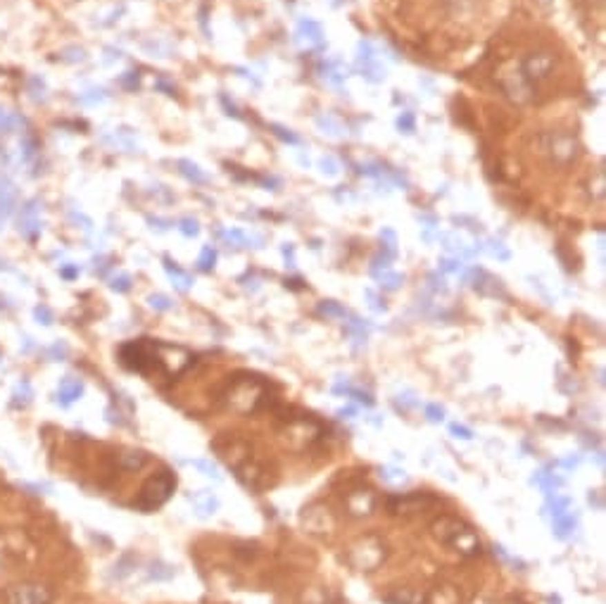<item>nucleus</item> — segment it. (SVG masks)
Segmentation results:
<instances>
[{
    "label": "nucleus",
    "mask_w": 606,
    "mask_h": 604,
    "mask_svg": "<svg viewBox=\"0 0 606 604\" xmlns=\"http://www.w3.org/2000/svg\"><path fill=\"white\" fill-rule=\"evenodd\" d=\"M12 205H14V188L12 184L5 181V188H0V226L12 215Z\"/></svg>",
    "instance_id": "obj_32"
},
{
    "label": "nucleus",
    "mask_w": 606,
    "mask_h": 604,
    "mask_svg": "<svg viewBox=\"0 0 606 604\" xmlns=\"http://www.w3.org/2000/svg\"><path fill=\"white\" fill-rule=\"evenodd\" d=\"M179 231L184 233L186 238H195L197 233H200V224H197L195 219L186 217V219H181V222H179Z\"/></svg>",
    "instance_id": "obj_47"
},
{
    "label": "nucleus",
    "mask_w": 606,
    "mask_h": 604,
    "mask_svg": "<svg viewBox=\"0 0 606 604\" xmlns=\"http://www.w3.org/2000/svg\"><path fill=\"white\" fill-rule=\"evenodd\" d=\"M222 103H224V108L228 110V115H233V117H240V115H238V110H235V105H233V103H228V98H226V95H222Z\"/></svg>",
    "instance_id": "obj_60"
},
{
    "label": "nucleus",
    "mask_w": 606,
    "mask_h": 604,
    "mask_svg": "<svg viewBox=\"0 0 606 604\" xmlns=\"http://www.w3.org/2000/svg\"><path fill=\"white\" fill-rule=\"evenodd\" d=\"M482 250H487V253H490L492 257L500 260V262H507L509 257H511L509 248L502 243V240H497V238H487V240H485V245H482Z\"/></svg>",
    "instance_id": "obj_38"
},
{
    "label": "nucleus",
    "mask_w": 606,
    "mask_h": 604,
    "mask_svg": "<svg viewBox=\"0 0 606 604\" xmlns=\"http://www.w3.org/2000/svg\"><path fill=\"white\" fill-rule=\"evenodd\" d=\"M319 314H321V317H329V319H347V317H350V312H347L342 304H338L333 300L319 302Z\"/></svg>",
    "instance_id": "obj_37"
},
{
    "label": "nucleus",
    "mask_w": 606,
    "mask_h": 604,
    "mask_svg": "<svg viewBox=\"0 0 606 604\" xmlns=\"http://www.w3.org/2000/svg\"><path fill=\"white\" fill-rule=\"evenodd\" d=\"M319 438V426L312 419H286L281 429V440L293 450H304Z\"/></svg>",
    "instance_id": "obj_9"
},
{
    "label": "nucleus",
    "mask_w": 606,
    "mask_h": 604,
    "mask_svg": "<svg viewBox=\"0 0 606 604\" xmlns=\"http://www.w3.org/2000/svg\"><path fill=\"white\" fill-rule=\"evenodd\" d=\"M224 243L228 248H262V236H255V233H248L243 228H228V231H219Z\"/></svg>",
    "instance_id": "obj_19"
},
{
    "label": "nucleus",
    "mask_w": 606,
    "mask_h": 604,
    "mask_svg": "<svg viewBox=\"0 0 606 604\" xmlns=\"http://www.w3.org/2000/svg\"><path fill=\"white\" fill-rule=\"evenodd\" d=\"M545 512L551 518L566 514V512H571V497L559 495L556 490H554V493H547V507H545Z\"/></svg>",
    "instance_id": "obj_29"
},
{
    "label": "nucleus",
    "mask_w": 606,
    "mask_h": 604,
    "mask_svg": "<svg viewBox=\"0 0 606 604\" xmlns=\"http://www.w3.org/2000/svg\"><path fill=\"white\" fill-rule=\"evenodd\" d=\"M426 592L411 590V587H395V590L385 592L383 600L388 604H426Z\"/></svg>",
    "instance_id": "obj_21"
},
{
    "label": "nucleus",
    "mask_w": 606,
    "mask_h": 604,
    "mask_svg": "<svg viewBox=\"0 0 606 604\" xmlns=\"http://www.w3.org/2000/svg\"><path fill=\"white\" fill-rule=\"evenodd\" d=\"M357 72L371 84L385 81V74H388V69H385L383 60H380L378 48L373 46L371 41H359V46H357Z\"/></svg>",
    "instance_id": "obj_7"
},
{
    "label": "nucleus",
    "mask_w": 606,
    "mask_h": 604,
    "mask_svg": "<svg viewBox=\"0 0 606 604\" xmlns=\"http://www.w3.org/2000/svg\"><path fill=\"white\" fill-rule=\"evenodd\" d=\"M119 362L128 371L148 373L157 367V340L138 338L119 347Z\"/></svg>",
    "instance_id": "obj_5"
},
{
    "label": "nucleus",
    "mask_w": 606,
    "mask_h": 604,
    "mask_svg": "<svg viewBox=\"0 0 606 604\" xmlns=\"http://www.w3.org/2000/svg\"><path fill=\"white\" fill-rule=\"evenodd\" d=\"M295 41H297L302 48H316V50H321V48L326 46V39H324V29H321L319 22H314V19H300L297 22V31H295Z\"/></svg>",
    "instance_id": "obj_15"
},
{
    "label": "nucleus",
    "mask_w": 606,
    "mask_h": 604,
    "mask_svg": "<svg viewBox=\"0 0 606 604\" xmlns=\"http://www.w3.org/2000/svg\"><path fill=\"white\" fill-rule=\"evenodd\" d=\"M449 431H452L454 438H461V440H471V438H473V431L466 429V426H461V424H452L449 426Z\"/></svg>",
    "instance_id": "obj_57"
},
{
    "label": "nucleus",
    "mask_w": 606,
    "mask_h": 604,
    "mask_svg": "<svg viewBox=\"0 0 606 604\" xmlns=\"http://www.w3.org/2000/svg\"><path fill=\"white\" fill-rule=\"evenodd\" d=\"M188 500H190L193 509L197 512V516H200V518L214 516V514H217V509H219V500H217V495H214L212 490H197V493H193Z\"/></svg>",
    "instance_id": "obj_20"
},
{
    "label": "nucleus",
    "mask_w": 606,
    "mask_h": 604,
    "mask_svg": "<svg viewBox=\"0 0 606 604\" xmlns=\"http://www.w3.org/2000/svg\"><path fill=\"white\" fill-rule=\"evenodd\" d=\"M357 414V409L355 407H345V409H340L338 411V416H342V419H352V416Z\"/></svg>",
    "instance_id": "obj_62"
},
{
    "label": "nucleus",
    "mask_w": 606,
    "mask_h": 604,
    "mask_svg": "<svg viewBox=\"0 0 606 604\" xmlns=\"http://www.w3.org/2000/svg\"><path fill=\"white\" fill-rule=\"evenodd\" d=\"M195 357L190 355L186 347L181 345H167V343H157V367L164 369V373L171 378L181 376V373L188 369Z\"/></svg>",
    "instance_id": "obj_10"
},
{
    "label": "nucleus",
    "mask_w": 606,
    "mask_h": 604,
    "mask_svg": "<svg viewBox=\"0 0 606 604\" xmlns=\"http://www.w3.org/2000/svg\"><path fill=\"white\" fill-rule=\"evenodd\" d=\"M164 269H167L169 279L174 281L176 291H181V293H188L190 288H193V276L188 274V271L179 269V266H176L174 262H171L169 257H164Z\"/></svg>",
    "instance_id": "obj_26"
},
{
    "label": "nucleus",
    "mask_w": 606,
    "mask_h": 604,
    "mask_svg": "<svg viewBox=\"0 0 606 604\" xmlns=\"http://www.w3.org/2000/svg\"><path fill=\"white\" fill-rule=\"evenodd\" d=\"M302 526L314 536H329L335 528V518L326 505H309L302 512Z\"/></svg>",
    "instance_id": "obj_13"
},
{
    "label": "nucleus",
    "mask_w": 606,
    "mask_h": 604,
    "mask_svg": "<svg viewBox=\"0 0 606 604\" xmlns=\"http://www.w3.org/2000/svg\"><path fill=\"white\" fill-rule=\"evenodd\" d=\"M110 288H112V291H117V293H126V291H131V276H128V274H117V276H112V279H110Z\"/></svg>",
    "instance_id": "obj_48"
},
{
    "label": "nucleus",
    "mask_w": 606,
    "mask_h": 604,
    "mask_svg": "<svg viewBox=\"0 0 606 604\" xmlns=\"http://www.w3.org/2000/svg\"><path fill=\"white\" fill-rule=\"evenodd\" d=\"M551 528H554V536L566 540L573 536V531L578 528V514H573V512H566V514L551 518Z\"/></svg>",
    "instance_id": "obj_27"
},
{
    "label": "nucleus",
    "mask_w": 606,
    "mask_h": 604,
    "mask_svg": "<svg viewBox=\"0 0 606 604\" xmlns=\"http://www.w3.org/2000/svg\"><path fill=\"white\" fill-rule=\"evenodd\" d=\"M10 124H12V121H10V117L5 115L3 110H0V131H8V129H10Z\"/></svg>",
    "instance_id": "obj_61"
},
{
    "label": "nucleus",
    "mask_w": 606,
    "mask_h": 604,
    "mask_svg": "<svg viewBox=\"0 0 606 604\" xmlns=\"http://www.w3.org/2000/svg\"><path fill=\"white\" fill-rule=\"evenodd\" d=\"M214 264H217V250H214L212 245H205V248H202V253H200V257H197V269L209 274V271L214 269Z\"/></svg>",
    "instance_id": "obj_39"
},
{
    "label": "nucleus",
    "mask_w": 606,
    "mask_h": 604,
    "mask_svg": "<svg viewBox=\"0 0 606 604\" xmlns=\"http://www.w3.org/2000/svg\"><path fill=\"white\" fill-rule=\"evenodd\" d=\"M176 488V476L169 471V469H162L159 474L150 476V478L143 483L141 493H138L136 507L141 512H153L157 507H162L164 502L169 500L171 493Z\"/></svg>",
    "instance_id": "obj_4"
},
{
    "label": "nucleus",
    "mask_w": 606,
    "mask_h": 604,
    "mask_svg": "<svg viewBox=\"0 0 606 604\" xmlns=\"http://www.w3.org/2000/svg\"><path fill=\"white\" fill-rule=\"evenodd\" d=\"M319 72H321V79H324L326 84H331V86H342L345 79L350 77V67L342 60H338V57H331V60L321 62Z\"/></svg>",
    "instance_id": "obj_17"
},
{
    "label": "nucleus",
    "mask_w": 606,
    "mask_h": 604,
    "mask_svg": "<svg viewBox=\"0 0 606 604\" xmlns=\"http://www.w3.org/2000/svg\"><path fill=\"white\" fill-rule=\"evenodd\" d=\"M380 240H383V253L395 260V255H398V236H395L393 228H383V231H380Z\"/></svg>",
    "instance_id": "obj_40"
},
{
    "label": "nucleus",
    "mask_w": 606,
    "mask_h": 604,
    "mask_svg": "<svg viewBox=\"0 0 606 604\" xmlns=\"http://www.w3.org/2000/svg\"><path fill=\"white\" fill-rule=\"evenodd\" d=\"M179 172L184 174L188 181H193V184H207V181H209V174L202 172L200 164L190 162V159H181V162H179Z\"/></svg>",
    "instance_id": "obj_30"
},
{
    "label": "nucleus",
    "mask_w": 606,
    "mask_h": 604,
    "mask_svg": "<svg viewBox=\"0 0 606 604\" xmlns=\"http://www.w3.org/2000/svg\"><path fill=\"white\" fill-rule=\"evenodd\" d=\"M414 126H416V119H414V115H411V112H402V115L398 117V129L402 133H411V131H414Z\"/></svg>",
    "instance_id": "obj_51"
},
{
    "label": "nucleus",
    "mask_w": 606,
    "mask_h": 604,
    "mask_svg": "<svg viewBox=\"0 0 606 604\" xmlns=\"http://www.w3.org/2000/svg\"><path fill=\"white\" fill-rule=\"evenodd\" d=\"M193 467L195 469H200L202 474L207 476V478H212V480H222V474H219V469H217V464L214 462H207V459H193Z\"/></svg>",
    "instance_id": "obj_41"
},
{
    "label": "nucleus",
    "mask_w": 606,
    "mask_h": 604,
    "mask_svg": "<svg viewBox=\"0 0 606 604\" xmlns=\"http://www.w3.org/2000/svg\"><path fill=\"white\" fill-rule=\"evenodd\" d=\"M136 564H138V557L133 552H126V554H121V559L117 561L115 566H112V578H117V581H121V578H126L128 574H131L133 569H136Z\"/></svg>",
    "instance_id": "obj_31"
},
{
    "label": "nucleus",
    "mask_w": 606,
    "mask_h": 604,
    "mask_svg": "<svg viewBox=\"0 0 606 604\" xmlns=\"http://www.w3.org/2000/svg\"><path fill=\"white\" fill-rule=\"evenodd\" d=\"M81 395H84L81 378L64 376L60 386H57V405H60V407H69V405H74L77 400H81Z\"/></svg>",
    "instance_id": "obj_18"
},
{
    "label": "nucleus",
    "mask_w": 606,
    "mask_h": 604,
    "mask_svg": "<svg viewBox=\"0 0 606 604\" xmlns=\"http://www.w3.org/2000/svg\"><path fill=\"white\" fill-rule=\"evenodd\" d=\"M438 238H440V243H442V248L447 250V253H452L454 257L464 260V257H473V255H476V250L469 248V245H466V240L461 236H457V233H440Z\"/></svg>",
    "instance_id": "obj_22"
},
{
    "label": "nucleus",
    "mask_w": 606,
    "mask_h": 604,
    "mask_svg": "<svg viewBox=\"0 0 606 604\" xmlns=\"http://www.w3.org/2000/svg\"><path fill=\"white\" fill-rule=\"evenodd\" d=\"M271 131H273V136L281 138L283 143H291V146H297L300 143L297 133H293L291 129H286V126H281V124H271Z\"/></svg>",
    "instance_id": "obj_46"
},
{
    "label": "nucleus",
    "mask_w": 606,
    "mask_h": 604,
    "mask_svg": "<svg viewBox=\"0 0 606 604\" xmlns=\"http://www.w3.org/2000/svg\"><path fill=\"white\" fill-rule=\"evenodd\" d=\"M60 274L64 276V279H74V276H79V269H77V266H64Z\"/></svg>",
    "instance_id": "obj_59"
},
{
    "label": "nucleus",
    "mask_w": 606,
    "mask_h": 604,
    "mask_svg": "<svg viewBox=\"0 0 606 604\" xmlns=\"http://www.w3.org/2000/svg\"><path fill=\"white\" fill-rule=\"evenodd\" d=\"M418 222H421V224H423V228H426L423 238L431 240V231H436V228H438V219H436V217H428V215H418Z\"/></svg>",
    "instance_id": "obj_54"
},
{
    "label": "nucleus",
    "mask_w": 606,
    "mask_h": 604,
    "mask_svg": "<svg viewBox=\"0 0 606 604\" xmlns=\"http://www.w3.org/2000/svg\"><path fill=\"white\" fill-rule=\"evenodd\" d=\"M319 167H321V174H324V176H338V174H340V162H338L335 157H331V155H326V157L319 159Z\"/></svg>",
    "instance_id": "obj_44"
},
{
    "label": "nucleus",
    "mask_w": 606,
    "mask_h": 604,
    "mask_svg": "<svg viewBox=\"0 0 606 604\" xmlns=\"http://www.w3.org/2000/svg\"><path fill=\"white\" fill-rule=\"evenodd\" d=\"M67 355H69V347L64 345V343H55L50 347V350H48V357H50L52 362H62V360H67Z\"/></svg>",
    "instance_id": "obj_52"
},
{
    "label": "nucleus",
    "mask_w": 606,
    "mask_h": 604,
    "mask_svg": "<svg viewBox=\"0 0 606 604\" xmlns=\"http://www.w3.org/2000/svg\"><path fill=\"white\" fill-rule=\"evenodd\" d=\"M426 602H431V604H459L461 597H459V590L454 585H449V583H440L438 587H433V592L426 597Z\"/></svg>",
    "instance_id": "obj_23"
},
{
    "label": "nucleus",
    "mask_w": 606,
    "mask_h": 604,
    "mask_svg": "<svg viewBox=\"0 0 606 604\" xmlns=\"http://www.w3.org/2000/svg\"><path fill=\"white\" fill-rule=\"evenodd\" d=\"M428 288H431L433 293H447V283H444V279L440 274H431L428 276Z\"/></svg>",
    "instance_id": "obj_53"
},
{
    "label": "nucleus",
    "mask_w": 606,
    "mask_h": 604,
    "mask_svg": "<svg viewBox=\"0 0 606 604\" xmlns=\"http://www.w3.org/2000/svg\"><path fill=\"white\" fill-rule=\"evenodd\" d=\"M547 150H549L554 162L566 164L576 157V141H573L571 136H566V133H556V136H549V146H547Z\"/></svg>",
    "instance_id": "obj_16"
},
{
    "label": "nucleus",
    "mask_w": 606,
    "mask_h": 604,
    "mask_svg": "<svg viewBox=\"0 0 606 604\" xmlns=\"http://www.w3.org/2000/svg\"><path fill=\"white\" fill-rule=\"evenodd\" d=\"M29 402H31V386H29V381H21L17 393H14L12 405H14V407H19V405H21V407H26Z\"/></svg>",
    "instance_id": "obj_45"
},
{
    "label": "nucleus",
    "mask_w": 606,
    "mask_h": 604,
    "mask_svg": "<svg viewBox=\"0 0 606 604\" xmlns=\"http://www.w3.org/2000/svg\"><path fill=\"white\" fill-rule=\"evenodd\" d=\"M373 279H376L380 283V288H385V291H398V288H402V283H404V274L385 269V271L373 274Z\"/></svg>",
    "instance_id": "obj_35"
},
{
    "label": "nucleus",
    "mask_w": 606,
    "mask_h": 604,
    "mask_svg": "<svg viewBox=\"0 0 606 604\" xmlns=\"http://www.w3.org/2000/svg\"><path fill=\"white\" fill-rule=\"evenodd\" d=\"M533 483L543 485L545 493H554L556 488H561V485H564V478H559V476L549 474L547 469H540V471L533 476Z\"/></svg>",
    "instance_id": "obj_34"
},
{
    "label": "nucleus",
    "mask_w": 606,
    "mask_h": 604,
    "mask_svg": "<svg viewBox=\"0 0 606 604\" xmlns=\"http://www.w3.org/2000/svg\"><path fill=\"white\" fill-rule=\"evenodd\" d=\"M440 271H442V274L461 276V271H464V262H461L459 257H444V260H440Z\"/></svg>",
    "instance_id": "obj_43"
},
{
    "label": "nucleus",
    "mask_w": 606,
    "mask_h": 604,
    "mask_svg": "<svg viewBox=\"0 0 606 604\" xmlns=\"http://www.w3.org/2000/svg\"><path fill=\"white\" fill-rule=\"evenodd\" d=\"M364 295H366V300H369V307H371L373 312H385V300H380V298L376 295V293L371 291V288H369V291L364 293Z\"/></svg>",
    "instance_id": "obj_55"
},
{
    "label": "nucleus",
    "mask_w": 606,
    "mask_h": 604,
    "mask_svg": "<svg viewBox=\"0 0 606 604\" xmlns=\"http://www.w3.org/2000/svg\"><path fill=\"white\" fill-rule=\"evenodd\" d=\"M117 464H119V469H124V471H141L148 464V454L143 450H124L117 457Z\"/></svg>",
    "instance_id": "obj_24"
},
{
    "label": "nucleus",
    "mask_w": 606,
    "mask_h": 604,
    "mask_svg": "<svg viewBox=\"0 0 606 604\" xmlns=\"http://www.w3.org/2000/svg\"><path fill=\"white\" fill-rule=\"evenodd\" d=\"M264 398H266L264 383L257 376L243 373V376H235L233 381H231V386L226 390V407L231 411H235V414H252V411L260 409Z\"/></svg>",
    "instance_id": "obj_2"
},
{
    "label": "nucleus",
    "mask_w": 606,
    "mask_h": 604,
    "mask_svg": "<svg viewBox=\"0 0 606 604\" xmlns=\"http://www.w3.org/2000/svg\"><path fill=\"white\" fill-rule=\"evenodd\" d=\"M3 266H5V264H3V262H0V269H3Z\"/></svg>",
    "instance_id": "obj_63"
},
{
    "label": "nucleus",
    "mask_w": 606,
    "mask_h": 604,
    "mask_svg": "<svg viewBox=\"0 0 606 604\" xmlns=\"http://www.w3.org/2000/svg\"><path fill=\"white\" fill-rule=\"evenodd\" d=\"M174 566L171 564H164V561H153L148 569V578L150 581H171L174 578Z\"/></svg>",
    "instance_id": "obj_36"
},
{
    "label": "nucleus",
    "mask_w": 606,
    "mask_h": 604,
    "mask_svg": "<svg viewBox=\"0 0 606 604\" xmlns=\"http://www.w3.org/2000/svg\"><path fill=\"white\" fill-rule=\"evenodd\" d=\"M431 505H436V497H431L428 493H404V495H393L388 500L390 514H398V516L418 514V512H423Z\"/></svg>",
    "instance_id": "obj_12"
},
{
    "label": "nucleus",
    "mask_w": 606,
    "mask_h": 604,
    "mask_svg": "<svg viewBox=\"0 0 606 604\" xmlns=\"http://www.w3.org/2000/svg\"><path fill=\"white\" fill-rule=\"evenodd\" d=\"M347 319H350V322H345V333L350 335L357 345H366L369 333H371V324L359 317H347Z\"/></svg>",
    "instance_id": "obj_25"
},
{
    "label": "nucleus",
    "mask_w": 606,
    "mask_h": 604,
    "mask_svg": "<svg viewBox=\"0 0 606 604\" xmlns=\"http://www.w3.org/2000/svg\"><path fill=\"white\" fill-rule=\"evenodd\" d=\"M423 411H426V419L433 421V424H440V421H444V409L440 407V405H436V402L426 405V407H423Z\"/></svg>",
    "instance_id": "obj_50"
},
{
    "label": "nucleus",
    "mask_w": 606,
    "mask_h": 604,
    "mask_svg": "<svg viewBox=\"0 0 606 604\" xmlns=\"http://www.w3.org/2000/svg\"><path fill=\"white\" fill-rule=\"evenodd\" d=\"M300 604H329V597L321 587H309V590L302 592V600Z\"/></svg>",
    "instance_id": "obj_42"
},
{
    "label": "nucleus",
    "mask_w": 606,
    "mask_h": 604,
    "mask_svg": "<svg viewBox=\"0 0 606 604\" xmlns=\"http://www.w3.org/2000/svg\"><path fill=\"white\" fill-rule=\"evenodd\" d=\"M316 126L321 129V133H326V136H331V138L345 136V124L333 115H319L316 117Z\"/></svg>",
    "instance_id": "obj_28"
},
{
    "label": "nucleus",
    "mask_w": 606,
    "mask_h": 604,
    "mask_svg": "<svg viewBox=\"0 0 606 604\" xmlns=\"http://www.w3.org/2000/svg\"><path fill=\"white\" fill-rule=\"evenodd\" d=\"M342 502H345V512L352 518H366V516H371L373 512H376L378 497H376V493H373L371 488L357 485V488H352L350 493L345 495V500H342Z\"/></svg>",
    "instance_id": "obj_11"
},
{
    "label": "nucleus",
    "mask_w": 606,
    "mask_h": 604,
    "mask_svg": "<svg viewBox=\"0 0 606 604\" xmlns=\"http://www.w3.org/2000/svg\"><path fill=\"white\" fill-rule=\"evenodd\" d=\"M345 559L355 571L369 574V571H376L378 566L388 559V547H385V543L380 536H376V533H366V536L357 538L355 543L347 547Z\"/></svg>",
    "instance_id": "obj_3"
},
{
    "label": "nucleus",
    "mask_w": 606,
    "mask_h": 604,
    "mask_svg": "<svg viewBox=\"0 0 606 604\" xmlns=\"http://www.w3.org/2000/svg\"><path fill=\"white\" fill-rule=\"evenodd\" d=\"M5 604H52L55 592L43 583H14L3 592Z\"/></svg>",
    "instance_id": "obj_6"
},
{
    "label": "nucleus",
    "mask_w": 606,
    "mask_h": 604,
    "mask_svg": "<svg viewBox=\"0 0 606 604\" xmlns=\"http://www.w3.org/2000/svg\"><path fill=\"white\" fill-rule=\"evenodd\" d=\"M281 253H283V257H286L288 269H295V248H293V243H283Z\"/></svg>",
    "instance_id": "obj_58"
},
{
    "label": "nucleus",
    "mask_w": 606,
    "mask_h": 604,
    "mask_svg": "<svg viewBox=\"0 0 606 604\" xmlns=\"http://www.w3.org/2000/svg\"><path fill=\"white\" fill-rule=\"evenodd\" d=\"M378 476H380V480H383V483H388V485L409 483V476H407V471H404V469H398V467H380Z\"/></svg>",
    "instance_id": "obj_33"
},
{
    "label": "nucleus",
    "mask_w": 606,
    "mask_h": 604,
    "mask_svg": "<svg viewBox=\"0 0 606 604\" xmlns=\"http://www.w3.org/2000/svg\"><path fill=\"white\" fill-rule=\"evenodd\" d=\"M233 471H235V476H238L240 480H243L245 488L257 490V493H262V490L271 488L273 480H276V476H273L271 469L266 467L264 462L255 459V457L245 459V462L240 464V467H235Z\"/></svg>",
    "instance_id": "obj_8"
},
{
    "label": "nucleus",
    "mask_w": 606,
    "mask_h": 604,
    "mask_svg": "<svg viewBox=\"0 0 606 604\" xmlns=\"http://www.w3.org/2000/svg\"><path fill=\"white\" fill-rule=\"evenodd\" d=\"M461 276H464L466 283H471V286L476 288V291L480 293V295H490V298H507V293H504V283L500 279H495L492 274H487V271L482 269H471V271H461Z\"/></svg>",
    "instance_id": "obj_14"
},
{
    "label": "nucleus",
    "mask_w": 606,
    "mask_h": 604,
    "mask_svg": "<svg viewBox=\"0 0 606 604\" xmlns=\"http://www.w3.org/2000/svg\"><path fill=\"white\" fill-rule=\"evenodd\" d=\"M34 314H36V319H39L41 324H46V326L52 324V312L46 307V304H39V307L34 309Z\"/></svg>",
    "instance_id": "obj_56"
},
{
    "label": "nucleus",
    "mask_w": 606,
    "mask_h": 604,
    "mask_svg": "<svg viewBox=\"0 0 606 604\" xmlns=\"http://www.w3.org/2000/svg\"><path fill=\"white\" fill-rule=\"evenodd\" d=\"M148 302H150V307L159 309V312H169V309L174 307V302H171L167 295H162V293H155V295H150Z\"/></svg>",
    "instance_id": "obj_49"
},
{
    "label": "nucleus",
    "mask_w": 606,
    "mask_h": 604,
    "mask_svg": "<svg viewBox=\"0 0 606 604\" xmlns=\"http://www.w3.org/2000/svg\"><path fill=\"white\" fill-rule=\"evenodd\" d=\"M431 531L436 536L438 543L447 545V547L457 549L464 557H473V554L480 552V538L476 533L473 526L464 521L459 516H438L436 521L431 523Z\"/></svg>",
    "instance_id": "obj_1"
}]
</instances>
